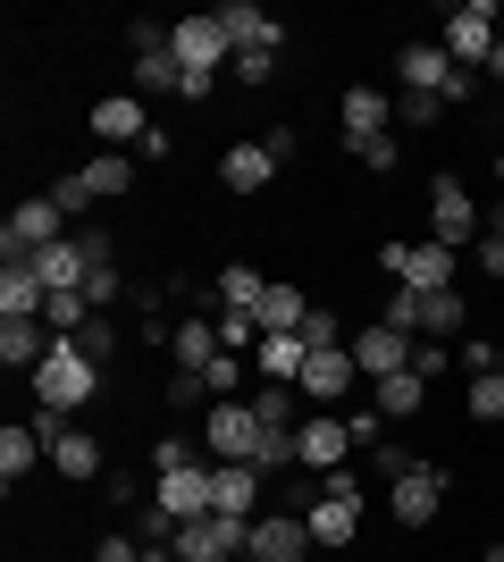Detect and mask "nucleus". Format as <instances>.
I'll return each mask as SVG.
<instances>
[{
  "label": "nucleus",
  "mask_w": 504,
  "mask_h": 562,
  "mask_svg": "<svg viewBox=\"0 0 504 562\" xmlns=\"http://www.w3.org/2000/svg\"><path fill=\"white\" fill-rule=\"evenodd\" d=\"M253 446H261V420H253V403L219 395L211 412H202V453H211V462H253Z\"/></svg>",
  "instance_id": "obj_7"
},
{
  "label": "nucleus",
  "mask_w": 504,
  "mask_h": 562,
  "mask_svg": "<svg viewBox=\"0 0 504 562\" xmlns=\"http://www.w3.org/2000/svg\"><path fill=\"white\" fill-rule=\"evenodd\" d=\"M462 319H471V303H462L455 285H446V294H421V336L446 345V336H462Z\"/></svg>",
  "instance_id": "obj_31"
},
{
  "label": "nucleus",
  "mask_w": 504,
  "mask_h": 562,
  "mask_svg": "<svg viewBox=\"0 0 504 562\" xmlns=\"http://www.w3.org/2000/svg\"><path fill=\"white\" fill-rule=\"evenodd\" d=\"M261 294H269L261 269H244V260H227V269H219V311H261Z\"/></svg>",
  "instance_id": "obj_30"
},
{
  "label": "nucleus",
  "mask_w": 504,
  "mask_h": 562,
  "mask_svg": "<svg viewBox=\"0 0 504 562\" xmlns=\"http://www.w3.org/2000/svg\"><path fill=\"white\" fill-rule=\"evenodd\" d=\"M219 345L253 361V352H261V311H219Z\"/></svg>",
  "instance_id": "obj_34"
},
{
  "label": "nucleus",
  "mask_w": 504,
  "mask_h": 562,
  "mask_svg": "<svg viewBox=\"0 0 504 562\" xmlns=\"http://www.w3.org/2000/svg\"><path fill=\"white\" fill-rule=\"evenodd\" d=\"M421 403H429V378H421V370H395V378H379V403H370V412L395 428V420H421Z\"/></svg>",
  "instance_id": "obj_27"
},
{
  "label": "nucleus",
  "mask_w": 504,
  "mask_h": 562,
  "mask_svg": "<svg viewBox=\"0 0 504 562\" xmlns=\"http://www.w3.org/2000/svg\"><path fill=\"white\" fill-rule=\"evenodd\" d=\"M395 85H404V93H437V101H446V85H455V59H446V43H437V34L404 43V50H395Z\"/></svg>",
  "instance_id": "obj_16"
},
{
  "label": "nucleus",
  "mask_w": 504,
  "mask_h": 562,
  "mask_svg": "<svg viewBox=\"0 0 504 562\" xmlns=\"http://www.w3.org/2000/svg\"><path fill=\"white\" fill-rule=\"evenodd\" d=\"M51 202H59V211H93V193H85V177H59V186H51Z\"/></svg>",
  "instance_id": "obj_43"
},
{
  "label": "nucleus",
  "mask_w": 504,
  "mask_h": 562,
  "mask_svg": "<svg viewBox=\"0 0 504 562\" xmlns=\"http://www.w3.org/2000/svg\"><path fill=\"white\" fill-rule=\"evenodd\" d=\"M379 269L395 285H412V294H446L455 269H462V252H446L437 235H421V244H379Z\"/></svg>",
  "instance_id": "obj_3"
},
{
  "label": "nucleus",
  "mask_w": 504,
  "mask_h": 562,
  "mask_svg": "<svg viewBox=\"0 0 504 562\" xmlns=\"http://www.w3.org/2000/svg\"><path fill=\"white\" fill-rule=\"evenodd\" d=\"M43 453H51V446H43V428H34V420H25V428L9 420V428H0V487L18 495L25 479H34V462H43Z\"/></svg>",
  "instance_id": "obj_24"
},
{
  "label": "nucleus",
  "mask_w": 504,
  "mask_h": 562,
  "mask_svg": "<svg viewBox=\"0 0 504 562\" xmlns=\"http://www.w3.org/2000/svg\"><path fill=\"white\" fill-rule=\"evenodd\" d=\"M152 504H160V513H177V520H202V513L219 504V470H211V462L160 470V479H152Z\"/></svg>",
  "instance_id": "obj_10"
},
{
  "label": "nucleus",
  "mask_w": 504,
  "mask_h": 562,
  "mask_svg": "<svg viewBox=\"0 0 504 562\" xmlns=\"http://www.w3.org/2000/svg\"><path fill=\"white\" fill-rule=\"evenodd\" d=\"M488 235H504V193H496V202H488Z\"/></svg>",
  "instance_id": "obj_49"
},
{
  "label": "nucleus",
  "mask_w": 504,
  "mask_h": 562,
  "mask_svg": "<svg viewBox=\"0 0 504 562\" xmlns=\"http://www.w3.org/2000/svg\"><path fill=\"white\" fill-rule=\"evenodd\" d=\"M219 352H227V345H219V319H177V328H168V361H177V370L202 378Z\"/></svg>",
  "instance_id": "obj_25"
},
{
  "label": "nucleus",
  "mask_w": 504,
  "mask_h": 562,
  "mask_svg": "<svg viewBox=\"0 0 504 562\" xmlns=\"http://www.w3.org/2000/svg\"><path fill=\"white\" fill-rule=\"evenodd\" d=\"M412 370H421V378H437V370H455V352L437 345V336H421V345H412Z\"/></svg>",
  "instance_id": "obj_42"
},
{
  "label": "nucleus",
  "mask_w": 504,
  "mask_h": 562,
  "mask_svg": "<svg viewBox=\"0 0 504 562\" xmlns=\"http://www.w3.org/2000/svg\"><path fill=\"white\" fill-rule=\"evenodd\" d=\"M76 345H85V361H110V352H119V328H110V311H93V319L76 328Z\"/></svg>",
  "instance_id": "obj_37"
},
{
  "label": "nucleus",
  "mask_w": 504,
  "mask_h": 562,
  "mask_svg": "<svg viewBox=\"0 0 504 562\" xmlns=\"http://www.w3.org/2000/svg\"><path fill=\"white\" fill-rule=\"evenodd\" d=\"M379 319H387V328H404V336H421V294H412V285H395Z\"/></svg>",
  "instance_id": "obj_40"
},
{
  "label": "nucleus",
  "mask_w": 504,
  "mask_h": 562,
  "mask_svg": "<svg viewBox=\"0 0 504 562\" xmlns=\"http://www.w3.org/2000/svg\"><path fill=\"white\" fill-rule=\"evenodd\" d=\"M437 117H446L437 93H395V126H437Z\"/></svg>",
  "instance_id": "obj_38"
},
{
  "label": "nucleus",
  "mask_w": 504,
  "mask_h": 562,
  "mask_svg": "<svg viewBox=\"0 0 504 562\" xmlns=\"http://www.w3.org/2000/svg\"><path fill=\"white\" fill-rule=\"evenodd\" d=\"M244 403H253V420H261V428H303V420H294V386H253Z\"/></svg>",
  "instance_id": "obj_33"
},
{
  "label": "nucleus",
  "mask_w": 504,
  "mask_h": 562,
  "mask_svg": "<svg viewBox=\"0 0 504 562\" xmlns=\"http://www.w3.org/2000/svg\"><path fill=\"white\" fill-rule=\"evenodd\" d=\"M354 345H336V352H312L303 361V378H294V395L303 403H345V386H354Z\"/></svg>",
  "instance_id": "obj_19"
},
{
  "label": "nucleus",
  "mask_w": 504,
  "mask_h": 562,
  "mask_svg": "<svg viewBox=\"0 0 504 562\" xmlns=\"http://www.w3.org/2000/svg\"><path fill=\"white\" fill-rule=\"evenodd\" d=\"M76 177H85V193H93V202H119V193L135 186V151H93Z\"/></svg>",
  "instance_id": "obj_29"
},
{
  "label": "nucleus",
  "mask_w": 504,
  "mask_h": 562,
  "mask_svg": "<svg viewBox=\"0 0 504 562\" xmlns=\"http://www.w3.org/2000/svg\"><path fill=\"white\" fill-rule=\"evenodd\" d=\"M429 235L446 244V252H462V244H480V235H488V211L471 202L462 177H437V186H429Z\"/></svg>",
  "instance_id": "obj_5"
},
{
  "label": "nucleus",
  "mask_w": 504,
  "mask_h": 562,
  "mask_svg": "<svg viewBox=\"0 0 504 562\" xmlns=\"http://www.w3.org/2000/svg\"><path fill=\"white\" fill-rule=\"evenodd\" d=\"M303 520H312V546H354V529H361V487H354V470H328Z\"/></svg>",
  "instance_id": "obj_6"
},
{
  "label": "nucleus",
  "mask_w": 504,
  "mask_h": 562,
  "mask_svg": "<svg viewBox=\"0 0 504 562\" xmlns=\"http://www.w3.org/2000/svg\"><path fill=\"white\" fill-rule=\"evenodd\" d=\"M480 278H504V235H480Z\"/></svg>",
  "instance_id": "obj_48"
},
{
  "label": "nucleus",
  "mask_w": 504,
  "mask_h": 562,
  "mask_svg": "<svg viewBox=\"0 0 504 562\" xmlns=\"http://www.w3.org/2000/svg\"><path fill=\"white\" fill-rule=\"evenodd\" d=\"M261 151H269L278 168H287V160H294V126H269V135H261Z\"/></svg>",
  "instance_id": "obj_47"
},
{
  "label": "nucleus",
  "mask_w": 504,
  "mask_h": 562,
  "mask_svg": "<svg viewBox=\"0 0 504 562\" xmlns=\"http://www.w3.org/2000/svg\"><path fill=\"white\" fill-rule=\"evenodd\" d=\"M59 235H68V211H59L51 193H34V202H18L9 227H0V260H34L43 244H59Z\"/></svg>",
  "instance_id": "obj_8"
},
{
  "label": "nucleus",
  "mask_w": 504,
  "mask_h": 562,
  "mask_svg": "<svg viewBox=\"0 0 504 562\" xmlns=\"http://www.w3.org/2000/svg\"><path fill=\"white\" fill-rule=\"evenodd\" d=\"M93 135H101V151H135V143L152 135V110L135 93H101L93 101Z\"/></svg>",
  "instance_id": "obj_17"
},
{
  "label": "nucleus",
  "mask_w": 504,
  "mask_h": 562,
  "mask_svg": "<svg viewBox=\"0 0 504 562\" xmlns=\"http://www.w3.org/2000/svg\"><path fill=\"white\" fill-rule=\"evenodd\" d=\"M278 59H287V50H236L227 68H236V85H269V76H278Z\"/></svg>",
  "instance_id": "obj_39"
},
{
  "label": "nucleus",
  "mask_w": 504,
  "mask_h": 562,
  "mask_svg": "<svg viewBox=\"0 0 504 562\" xmlns=\"http://www.w3.org/2000/svg\"><path fill=\"white\" fill-rule=\"evenodd\" d=\"M303 345H312V352H336V345H345V319H336L328 303H312V319H303Z\"/></svg>",
  "instance_id": "obj_36"
},
{
  "label": "nucleus",
  "mask_w": 504,
  "mask_h": 562,
  "mask_svg": "<svg viewBox=\"0 0 504 562\" xmlns=\"http://www.w3.org/2000/svg\"><path fill=\"white\" fill-rule=\"evenodd\" d=\"M395 135V93H370V85H354L345 93V151H361V143Z\"/></svg>",
  "instance_id": "obj_20"
},
{
  "label": "nucleus",
  "mask_w": 504,
  "mask_h": 562,
  "mask_svg": "<svg viewBox=\"0 0 504 562\" xmlns=\"http://www.w3.org/2000/svg\"><path fill=\"white\" fill-rule=\"evenodd\" d=\"M168 562H177V554H168Z\"/></svg>",
  "instance_id": "obj_53"
},
{
  "label": "nucleus",
  "mask_w": 504,
  "mask_h": 562,
  "mask_svg": "<svg viewBox=\"0 0 504 562\" xmlns=\"http://www.w3.org/2000/svg\"><path fill=\"white\" fill-rule=\"evenodd\" d=\"M211 18L227 34V50H287V25L269 18V9H253V0H219Z\"/></svg>",
  "instance_id": "obj_15"
},
{
  "label": "nucleus",
  "mask_w": 504,
  "mask_h": 562,
  "mask_svg": "<svg viewBox=\"0 0 504 562\" xmlns=\"http://www.w3.org/2000/svg\"><path fill=\"white\" fill-rule=\"evenodd\" d=\"M51 285L34 278V260H0V319H43Z\"/></svg>",
  "instance_id": "obj_21"
},
{
  "label": "nucleus",
  "mask_w": 504,
  "mask_h": 562,
  "mask_svg": "<svg viewBox=\"0 0 504 562\" xmlns=\"http://www.w3.org/2000/svg\"><path fill=\"white\" fill-rule=\"evenodd\" d=\"M269 177H278V160L261 151V135H253V143H227V151H219V193H261Z\"/></svg>",
  "instance_id": "obj_23"
},
{
  "label": "nucleus",
  "mask_w": 504,
  "mask_h": 562,
  "mask_svg": "<svg viewBox=\"0 0 504 562\" xmlns=\"http://www.w3.org/2000/svg\"><path fill=\"white\" fill-rule=\"evenodd\" d=\"M177 562H244L253 554V520H236V513H202V520H186L177 529V546H168Z\"/></svg>",
  "instance_id": "obj_4"
},
{
  "label": "nucleus",
  "mask_w": 504,
  "mask_h": 562,
  "mask_svg": "<svg viewBox=\"0 0 504 562\" xmlns=\"http://www.w3.org/2000/svg\"><path fill=\"white\" fill-rule=\"evenodd\" d=\"M244 562H253V554H244Z\"/></svg>",
  "instance_id": "obj_52"
},
{
  "label": "nucleus",
  "mask_w": 504,
  "mask_h": 562,
  "mask_svg": "<svg viewBox=\"0 0 504 562\" xmlns=\"http://www.w3.org/2000/svg\"><path fill=\"white\" fill-rule=\"evenodd\" d=\"M462 412H471L480 428H496V420H504V378H496V370H488V378H471V395H462Z\"/></svg>",
  "instance_id": "obj_35"
},
{
  "label": "nucleus",
  "mask_w": 504,
  "mask_h": 562,
  "mask_svg": "<svg viewBox=\"0 0 504 562\" xmlns=\"http://www.w3.org/2000/svg\"><path fill=\"white\" fill-rule=\"evenodd\" d=\"M412 345L421 336H404V328H387V319H370V328L354 336V370L379 386V378H395V370H412Z\"/></svg>",
  "instance_id": "obj_14"
},
{
  "label": "nucleus",
  "mask_w": 504,
  "mask_h": 562,
  "mask_svg": "<svg viewBox=\"0 0 504 562\" xmlns=\"http://www.w3.org/2000/svg\"><path fill=\"white\" fill-rule=\"evenodd\" d=\"M496 378H504V345H496Z\"/></svg>",
  "instance_id": "obj_51"
},
{
  "label": "nucleus",
  "mask_w": 504,
  "mask_h": 562,
  "mask_svg": "<svg viewBox=\"0 0 504 562\" xmlns=\"http://www.w3.org/2000/svg\"><path fill=\"white\" fill-rule=\"evenodd\" d=\"M186 85V68H177V50H135V93H177Z\"/></svg>",
  "instance_id": "obj_32"
},
{
  "label": "nucleus",
  "mask_w": 504,
  "mask_h": 562,
  "mask_svg": "<svg viewBox=\"0 0 504 562\" xmlns=\"http://www.w3.org/2000/svg\"><path fill=\"white\" fill-rule=\"evenodd\" d=\"M168 50H177V68L186 76H219L236 50H227V34H219V18H177L168 25Z\"/></svg>",
  "instance_id": "obj_12"
},
{
  "label": "nucleus",
  "mask_w": 504,
  "mask_h": 562,
  "mask_svg": "<svg viewBox=\"0 0 504 562\" xmlns=\"http://www.w3.org/2000/svg\"><path fill=\"white\" fill-rule=\"evenodd\" d=\"M85 303H93V311L126 303V278H119V260H110V269H93V278H85Z\"/></svg>",
  "instance_id": "obj_41"
},
{
  "label": "nucleus",
  "mask_w": 504,
  "mask_h": 562,
  "mask_svg": "<svg viewBox=\"0 0 504 562\" xmlns=\"http://www.w3.org/2000/svg\"><path fill=\"white\" fill-rule=\"evenodd\" d=\"M135 554H144V538H101L93 546V562H135Z\"/></svg>",
  "instance_id": "obj_46"
},
{
  "label": "nucleus",
  "mask_w": 504,
  "mask_h": 562,
  "mask_svg": "<svg viewBox=\"0 0 504 562\" xmlns=\"http://www.w3.org/2000/svg\"><path fill=\"white\" fill-rule=\"evenodd\" d=\"M93 395H101V361H85V345H76V336H59V345H51V361L34 370V412L76 420Z\"/></svg>",
  "instance_id": "obj_1"
},
{
  "label": "nucleus",
  "mask_w": 504,
  "mask_h": 562,
  "mask_svg": "<svg viewBox=\"0 0 504 562\" xmlns=\"http://www.w3.org/2000/svg\"><path fill=\"white\" fill-rule=\"evenodd\" d=\"M370 462H379V479H387V487H395V479H404V470H421V462H412L404 446H379V453H370Z\"/></svg>",
  "instance_id": "obj_45"
},
{
  "label": "nucleus",
  "mask_w": 504,
  "mask_h": 562,
  "mask_svg": "<svg viewBox=\"0 0 504 562\" xmlns=\"http://www.w3.org/2000/svg\"><path fill=\"white\" fill-rule=\"evenodd\" d=\"M303 361H312V345H303V336H261V352H253L261 386H294V378H303Z\"/></svg>",
  "instance_id": "obj_28"
},
{
  "label": "nucleus",
  "mask_w": 504,
  "mask_h": 562,
  "mask_svg": "<svg viewBox=\"0 0 504 562\" xmlns=\"http://www.w3.org/2000/svg\"><path fill=\"white\" fill-rule=\"evenodd\" d=\"M34 278H43L51 294H85L93 260H85V244H76V235H59V244H43V252H34Z\"/></svg>",
  "instance_id": "obj_22"
},
{
  "label": "nucleus",
  "mask_w": 504,
  "mask_h": 562,
  "mask_svg": "<svg viewBox=\"0 0 504 562\" xmlns=\"http://www.w3.org/2000/svg\"><path fill=\"white\" fill-rule=\"evenodd\" d=\"M135 562H168V554H152V546H144V554H135Z\"/></svg>",
  "instance_id": "obj_50"
},
{
  "label": "nucleus",
  "mask_w": 504,
  "mask_h": 562,
  "mask_svg": "<svg viewBox=\"0 0 504 562\" xmlns=\"http://www.w3.org/2000/svg\"><path fill=\"white\" fill-rule=\"evenodd\" d=\"M354 420H336V412H312V420H303V437H294V462L303 470H320V479H328V470H345L354 462Z\"/></svg>",
  "instance_id": "obj_11"
},
{
  "label": "nucleus",
  "mask_w": 504,
  "mask_h": 562,
  "mask_svg": "<svg viewBox=\"0 0 504 562\" xmlns=\"http://www.w3.org/2000/svg\"><path fill=\"white\" fill-rule=\"evenodd\" d=\"M211 470H219V504H211V513L261 520V470H253V462H211Z\"/></svg>",
  "instance_id": "obj_26"
},
{
  "label": "nucleus",
  "mask_w": 504,
  "mask_h": 562,
  "mask_svg": "<svg viewBox=\"0 0 504 562\" xmlns=\"http://www.w3.org/2000/svg\"><path fill=\"white\" fill-rule=\"evenodd\" d=\"M437 43H446V59H455V68L480 76L488 59H496V43H504V9H496V0H462V9H446Z\"/></svg>",
  "instance_id": "obj_2"
},
{
  "label": "nucleus",
  "mask_w": 504,
  "mask_h": 562,
  "mask_svg": "<svg viewBox=\"0 0 504 562\" xmlns=\"http://www.w3.org/2000/svg\"><path fill=\"white\" fill-rule=\"evenodd\" d=\"M312 554V520L303 513H261L253 520V562H303Z\"/></svg>",
  "instance_id": "obj_18"
},
{
  "label": "nucleus",
  "mask_w": 504,
  "mask_h": 562,
  "mask_svg": "<svg viewBox=\"0 0 504 562\" xmlns=\"http://www.w3.org/2000/svg\"><path fill=\"white\" fill-rule=\"evenodd\" d=\"M437 504H446V470H437V462L404 470V479L387 487V513L404 520V529H429V520H437Z\"/></svg>",
  "instance_id": "obj_13"
},
{
  "label": "nucleus",
  "mask_w": 504,
  "mask_h": 562,
  "mask_svg": "<svg viewBox=\"0 0 504 562\" xmlns=\"http://www.w3.org/2000/svg\"><path fill=\"white\" fill-rule=\"evenodd\" d=\"M34 428H43L51 470H59V479H76V487H85V479H101V437H93V428H68L59 412H34Z\"/></svg>",
  "instance_id": "obj_9"
},
{
  "label": "nucleus",
  "mask_w": 504,
  "mask_h": 562,
  "mask_svg": "<svg viewBox=\"0 0 504 562\" xmlns=\"http://www.w3.org/2000/svg\"><path fill=\"white\" fill-rule=\"evenodd\" d=\"M354 160H361V168H395V160H404V143H395V135H379V143H361Z\"/></svg>",
  "instance_id": "obj_44"
}]
</instances>
